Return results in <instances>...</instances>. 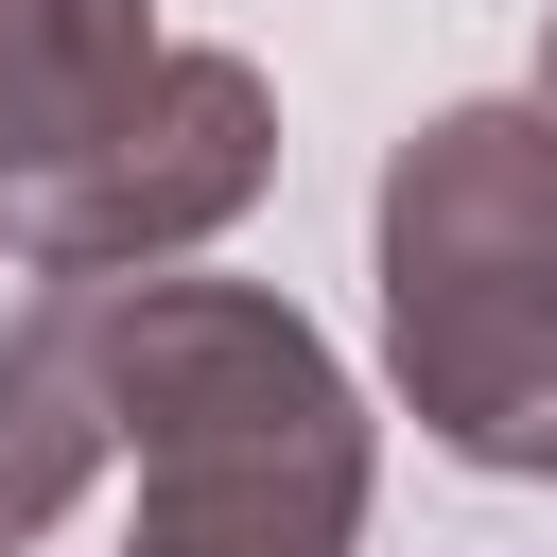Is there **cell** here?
<instances>
[{
  "instance_id": "2",
  "label": "cell",
  "mask_w": 557,
  "mask_h": 557,
  "mask_svg": "<svg viewBox=\"0 0 557 557\" xmlns=\"http://www.w3.org/2000/svg\"><path fill=\"white\" fill-rule=\"evenodd\" d=\"M383 383L453 470L557 487V104L487 87L435 104L366 191Z\"/></svg>"
},
{
  "instance_id": "4",
  "label": "cell",
  "mask_w": 557,
  "mask_h": 557,
  "mask_svg": "<svg viewBox=\"0 0 557 557\" xmlns=\"http://www.w3.org/2000/svg\"><path fill=\"white\" fill-rule=\"evenodd\" d=\"M104 453H122V418H104V383H87L70 296L0 313V557H17V540H52V522L87 505V470H104Z\"/></svg>"
},
{
  "instance_id": "1",
  "label": "cell",
  "mask_w": 557,
  "mask_h": 557,
  "mask_svg": "<svg viewBox=\"0 0 557 557\" xmlns=\"http://www.w3.org/2000/svg\"><path fill=\"white\" fill-rule=\"evenodd\" d=\"M139 453V557H366V383L261 278H52Z\"/></svg>"
},
{
  "instance_id": "3",
  "label": "cell",
  "mask_w": 557,
  "mask_h": 557,
  "mask_svg": "<svg viewBox=\"0 0 557 557\" xmlns=\"http://www.w3.org/2000/svg\"><path fill=\"white\" fill-rule=\"evenodd\" d=\"M261 174H278V87H261L244 52L174 35L52 174L0 191V244H17L35 278H157V261L226 244V226L261 209Z\"/></svg>"
},
{
  "instance_id": "6",
  "label": "cell",
  "mask_w": 557,
  "mask_h": 557,
  "mask_svg": "<svg viewBox=\"0 0 557 557\" xmlns=\"http://www.w3.org/2000/svg\"><path fill=\"white\" fill-rule=\"evenodd\" d=\"M540 104H557V17H540Z\"/></svg>"
},
{
  "instance_id": "5",
  "label": "cell",
  "mask_w": 557,
  "mask_h": 557,
  "mask_svg": "<svg viewBox=\"0 0 557 557\" xmlns=\"http://www.w3.org/2000/svg\"><path fill=\"white\" fill-rule=\"evenodd\" d=\"M157 52H174L157 0H0V191L52 174V157H70Z\"/></svg>"
}]
</instances>
